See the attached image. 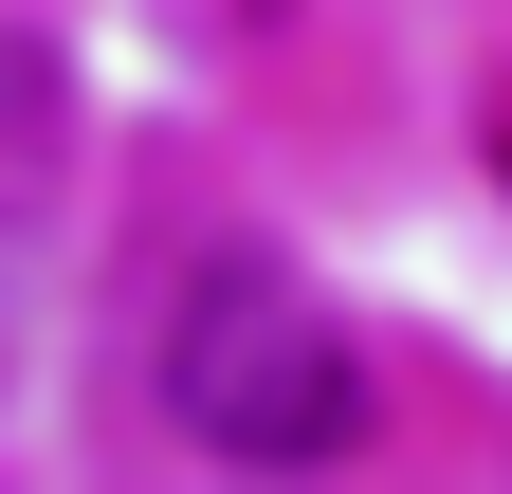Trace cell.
Listing matches in <instances>:
<instances>
[{
    "label": "cell",
    "instance_id": "obj_1",
    "mask_svg": "<svg viewBox=\"0 0 512 494\" xmlns=\"http://www.w3.org/2000/svg\"><path fill=\"white\" fill-rule=\"evenodd\" d=\"M165 421L238 476H311V458L366 440V366L275 257H202L183 312H165Z\"/></svg>",
    "mask_w": 512,
    "mask_h": 494
}]
</instances>
